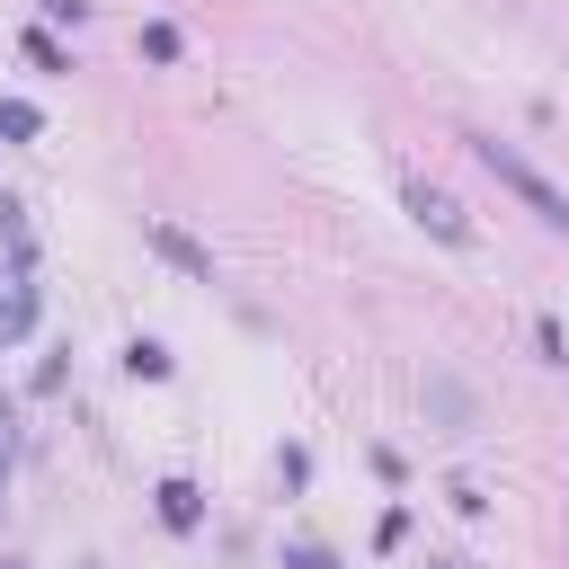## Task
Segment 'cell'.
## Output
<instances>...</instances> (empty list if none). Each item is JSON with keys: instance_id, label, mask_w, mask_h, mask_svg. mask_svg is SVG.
<instances>
[{"instance_id": "obj_9", "label": "cell", "mask_w": 569, "mask_h": 569, "mask_svg": "<svg viewBox=\"0 0 569 569\" xmlns=\"http://www.w3.org/2000/svg\"><path fill=\"white\" fill-rule=\"evenodd\" d=\"M142 53H151V62H178V53H187V36H178L169 18H151V27H142Z\"/></svg>"}, {"instance_id": "obj_4", "label": "cell", "mask_w": 569, "mask_h": 569, "mask_svg": "<svg viewBox=\"0 0 569 569\" xmlns=\"http://www.w3.org/2000/svg\"><path fill=\"white\" fill-rule=\"evenodd\" d=\"M151 498H160V525H169V533H196V525H204V489H196V480H160Z\"/></svg>"}, {"instance_id": "obj_3", "label": "cell", "mask_w": 569, "mask_h": 569, "mask_svg": "<svg viewBox=\"0 0 569 569\" xmlns=\"http://www.w3.org/2000/svg\"><path fill=\"white\" fill-rule=\"evenodd\" d=\"M151 249H160V258H169L178 276H196V284H213V249H196V240H187V231H178L169 213H151Z\"/></svg>"}, {"instance_id": "obj_14", "label": "cell", "mask_w": 569, "mask_h": 569, "mask_svg": "<svg viewBox=\"0 0 569 569\" xmlns=\"http://www.w3.org/2000/svg\"><path fill=\"white\" fill-rule=\"evenodd\" d=\"M0 569H18V560H0Z\"/></svg>"}, {"instance_id": "obj_2", "label": "cell", "mask_w": 569, "mask_h": 569, "mask_svg": "<svg viewBox=\"0 0 569 569\" xmlns=\"http://www.w3.org/2000/svg\"><path fill=\"white\" fill-rule=\"evenodd\" d=\"M400 204H409V213H418V222H427L436 240H453V249L471 240V222H462V204H453L445 187H427V178H409V187H400Z\"/></svg>"}, {"instance_id": "obj_5", "label": "cell", "mask_w": 569, "mask_h": 569, "mask_svg": "<svg viewBox=\"0 0 569 569\" xmlns=\"http://www.w3.org/2000/svg\"><path fill=\"white\" fill-rule=\"evenodd\" d=\"M27 329H36V284H27V276H18V293H9V302H0V347H18V338H27Z\"/></svg>"}, {"instance_id": "obj_8", "label": "cell", "mask_w": 569, "mask_h": 569, "mask_svg": "<svg viewBox=\"0 0 569 569\" xmlns=\"http://www.w3.org/2000/svg\"><path fill=\"white\" fill-rule=\"evenodd\" d=\"M27 62H36V71H71V53H62L53 27H27Z\"/></svg>"}, {"instance_id": "obj_6", "label": "cell", "mask_w": 569, "mask_h": 569, "mask_svg": "<svg viewBox=\"0 0 569 569\" xmlns=\"http://www.w3.org/2000/svg\"><path fill=\"white\" fill-rule=\"evenodd\" d=\"M124 373H133V382H169V347H160V338H133V347H124Z\"/></svg>"}, {"instance_id": "obj_7", "label": "cell", "mask_w": 569, "mask_h": 569, "mask_svg": "<svg viewBox=\"0 0 569 569\" xmlns=\"http://www.w3.org/2000/svg\"><path fill=\"white\" fill-rule=\"evenodd\" d=\"M36 133H44V116L27 98H0V142H36Z\"/></svg>"}, {"instance_id": "obj_13", "label": "cell", "mask_w": 569, "mask_h": 569, "mask_svg": "<svg viewBox=\"0 0 569 569\" xmlns=\"http://www.w3.org/2000/svg\"><path fill=\"white\" fill-rule=\"evenodd\" d=\"M0 489H9V400H0Z\"/></svg>"}, {"instance_id": "obj_11", "label": "cell", "mask_w": 569, "mask_h": 569, "mask_svg": "<svg viewBox=\"0 0 569 569\" xmlns=\"http://www.w3.org/2000/svg\"><path fill=\"white\" fill-rule=\"evenodd\" d=\"M284 569H338V560H329L320 542H284Z\"/></svg>"}, {"instance_id": "obj_10", "label": "cell", "mask_w": 569, "mask_h": 569, "mask_svg": "<svg viewBox=\"0 0 569 569\" xmlns=\"http://www.w3.org/2000/svg\"><path fill=\"white\" fill-rule=\"evenodd\" d=\"M427 400H436V409H445V418H453V427H462V418H471V400H462V391H453V382H427Z\"/></svg>"}, {"instance_id": "obj_1", "label": "cell", "mask_w": 569, "mask_h": 569, "mask_svg": "<svg viewBox=\"0 0 569 569\" xmlns=\"http://www.w3.org/2000/svg\"><path fill=\"white\" fill-rule=\"evenodd\" d=\"M471 160H480V169H489L507 196H525V204H533L551 231H569V196H560V187H551V178H542V169H533L516 142H498V133H471Z\"/></svg>"}, {"instance_id": "obj_12", "label": "cell", "mask_w": 569, "mask_h": 569, "mask_svg": "<svg viewBox=\"0 0 569 569\" xmlns=\"http://www.w3.org/2000/svg\"><path fill=\"white\" fill-rule=\"evenodd\" d=\"M44 18H71V27H80V18H89V0H44Z\"/></svg>"}]
</instances>
